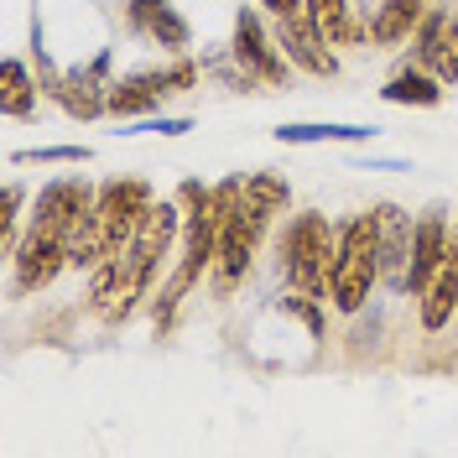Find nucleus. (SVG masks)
<instances>
[{
	"label": "nucleus",
	"mask_w": 458,
	"mask_h": 458,
	"mask_svg": "<svg viewBox=\"0 0 458 458\" xmlns=\"http://www.w3.org/2000/svg\"><path fill=\"white\" fill-rule=\"evenodd\" d=\"M292 199V188H286L282 177H271V172H256V177H245V199L234 203V214L225 219L219 229V250H214V292L229 297L234 282L250 271V256H256L260 234L271 225V214L286 208Z\"/></svg>",
	"instance_id": "obj_1"
},
{
	"label": "nucleus",
	"mask_w": 458,
	"mask_h": 458,
	"mask_svg": "<svg viewBox=\"0 0 458 458\" xmlns=\"http://www.w3.org/2000/svg\"><path fill=\"white\" fill-rule=\"evenodd\" d=\"M334 260H339V229L328 225L323 214H297V219L286 225L282 271L302 297H323V292H328Z\"/></svg>",
	"instance_id": "obj_2"
},
{
	"label": "nucleus",
	"mask_w": 458,
	"mask_h": 458,
	"mask_svg": "<svg viewBox=\"0 0 458 458\" xmlns=\"http://www.w3.org/2000/svg\"><path fill=\"white\" fill-rule=\"evenodd\" d=\"M380 282V240H375V214H360L339 229V260L328 276V297L339 313H360L370 286Z\"/></svg>",
	"instance_id": "obj_3"
},
{
	"label": "nucleus",
	"mask_w": 458,
	"mask_h": 458,
	"mask_svg": "<svg viewBox=\"0 0 458 458\" xmlns=\"http://www.w3.org/2000/svg\"><path fill=\"white\" fill-rule=\"evenodd\" d=\"M94 188H89L84 177H57L47 182L42 193H37V214H31V234H47V240H73V229L84 225L89 214H94Z\"/></svg>",
	"instance_id": "obj_4"
},
{
	"label": "nucleus",
	"mask_w": 458,
	"mask_h": 458,
	"mask_svg": "<svg viewBox=\"0 0 458 458\" xmlns=\"http://www.w3.org/2000/svg\"><path fill=\"white\" fill-rule=\"evenodd\" d=\"M146 282H151V276L136 266L131 250L110 256L105 266H94V313L105 318V323H120V318L136 308V297L146 292Z\"/></svg>",
	"instance_id": "obj_5"
},
{
	"label": "nucleus",
	"mask_w": 458,
	"mask_h": 458,
	"mask_svg": "<svg viewBox=\"0 0 458 458\" xmlns=\"http://www.w3.org/2000/svg\"><path fill=\"white\" fill-rule=\"evenodd\" d=\"M193 79H199L193 63H177V68H162V73H136V79H125V84L110 89V110L114 114H146V110H157L162 99L182 94Z\"/></svg>",
	"instance_id": "obj_6"
},
{
	"label": "nucleus",
	"mask_w": 458,
	"mask_h": 458,
	"mask_svg": "<svg viewBox=\"0 0 458 458\" xmlns=\"http://www.w3.org/2000/svg\"><path fill=\"white\" fill-rule=\"evenodd\" d=\"M375 240H380V276L391 286L406 292V276H411V219L401 214L396 203H375Z\"/></svg>",
	"instance_id": "obj_7"
},
{
	"label": "nucleus",
	"mask_w": 458,
	"mask_h": 458,
	"mask_svg": "<svg viewBox=\"0 0 458 458\" xmlns=\"http://www.w3.org/2000/svg\"><path fill=\"white\" fill-rule=\"evenodd\" d=\"M448 245H454V234H448L443 208H428V214L417 219V234H411V276H406V292H411V297L428 292V282L437 276V266L448 256Z\"/></svg>",
	"instance_id": "obj_8"
},
{
	"label": "nucleus",
	"mask_w": 458,
	"mask_h": 458,
	"mask_svg": "<svg viewBox=\"0 0 458 458\" xmlns=\"http://www.w3.org/2000/svg\"><path fill=\"white\" fill-rule=\"evenodd\" d=\"M417 57L422 68H432V79L458 84V16L454 11H432L417 27Z\"/></svg>",
	"instance_id": "obj_9"
},
{
	"label": "nucleus",
	"mask_w": 458,
	"mask_h": 458,
	"mask_svg": "<svg viewBox=\"0 0 458 458\" xmlns=\"http://www.w3.org/2000/svg\"><path fill=\"white\" fill-rule=\"evenodd\" d=\"M182 234V219H177V203H151L146 208V219L136 225V234H131V256H136V266H141L146 276L162 266V256L172 250V240Z\"/></svg>",
	"instance_id": "obj_10"
},
{
	"label": "nucleus",
	"mask_w": 458,
	"mask_h": 458,
	"mask_svg": "<svg viewBox=\"0 0 458 458\" xmlns=\"http://www.w3.org/2000/svg\"><path fill=\"white\" fill-rule=\"evenodd\" d=\"M234 57L245 63V73H256V79H266V84H282V79H286V63H292V57H276V47L266 42L260 16L250 11V5L234 16Z\"/></svg>",
	"instance_id": "obj_11"
},
{
	"label": "nucleus",
	"mask_w": 458,
	"mask_h": 458,
	"mask_svg": "<svg viewBox=\"0 0 458 458\" xmlns=\"http://www.w3.org/2000/svg\"><path fill=\"white\" fill-rule=\"evenodd\" d=\"M68 260V245L63 240H47V234H27V245L16 250V292H42L53 282Z\"/></svg>",
	"instance_id": "obj_12"
},
{
	"label": "nucleus",
	"mask_w": 458,
	"mask_h": 458,
	"mask_svg": "<svg viewBox=\"0 0 458 458\" xmlns=\"http://www.w3.org/2000/svg\"><path fill=\"white\" fill-rule=\"evenodd\" d=\"M282 47H286V57H292L297 68H308V73H318V79H334V73H339L334 53H323L328 42L318 37V27L308 21V11L292 16V21H282Z\"/></svg>",
	"instance_id": "obj_13"
},
{
	"label": "nucleus",
	"mask_w": 458,
	"mask_h": 458,
	"mask_svg": "<svg viewBox=\"0 0 458 458\" xmlns=\"http://www.w3.org/2000/svg\"><path fill=\"white\" fill-rule=\"evenodd\" d=\"M454 308H458V234H454V245H448V256H443V266H437V276L422 292V328L437 334L454 318Z\"/></svg>",
	"instance_id": "obj_14"
},
{
	"label": "nucleus",
	"mask_w": 458,
	"mask_h": 458,
	"mask_svg": "<svg viewBox=\"0 0 458 458\" xmlns=\"http://www.w3.org/2000/svg\"><path fill=\"white\" fill-rule=\"evenodd\" d=\"M131 27L151 37V42H162V47H188V27H182V16L172 11V0H131Z\"/></svg>",
	"instance_id": "obj_15"
},
{
	"label": "nucleus",
	"mask_w": 458,
	"mask_h": 458,
	"mask_svg": "<svg viewBox=\"0 0 458 458\" xmlns=\"http://www.w3.org/2000/svg\"><path fill=\"white\" fill-rule=\"evenodd\" d=\"M422 16H428V0H386L370 21V42L396 47V42H406L411 31L422 27Z\"/></svg>",
	"instance_id": "obj_16"
},
{
	"label": "nucleus",
	"mask_w": 458,
	"mask_h": 458,
	"mask_svg": "<svg viewBox=\"0 0 458 458\" xmlns=\"http://www.w3.org/2000/svg\"><path fill=\"white\" fill-rule=\"evenodd\" d=\"M308 21L318 27V37L328 42V47H339V42H360L370 27H360L354 16H349V0H308Z\"/></svg>",
	"instance_id": "obj_17"
},
{
	"label": "nucleus",
	"mask_w": 458,
	"mask_h": 458,
	"mask_svg": "<svg viewBox=\"0 0 458 458\" xmlns=\"http://www.w3.org/2000/svg\"><path fill=\"white\" fill-rule=\"evenodd\" d=\"M99 68H105V63H94V73H79V79H63V84H57V99L68 105V114L94 120L99 110H110V89H94Z\"/></svg>",
	"instance_id": "obj_18"
},
{
	"label": "nucleus",
	"mask_w": 458,
	"mask_h": 458,
	"mask_svg": "<svg viewBox=\"0 0 458 458\" xmlns=\"http://www.w3.org/2000/svg\"><path fill=\"white\" fill-rule=\"evenodd\" d=\"M437 84H443V79H428V73L406 68V73H396V79L380 89V94H386L391 105H422V110H432V105L443 99V89H437Z\"/></svg>",
	"instance_id": "obj_19"
},
{
	"label": "nucleus",
	"mask_w": 458,
	"mask_h": 458,
	"mask_svg": "<svg viewBox=\"0 0 458 458\" xmlns=\"http://www.w3.org/2000/svg\"><path fill=\"white\" fill-rule=\"evenodd\" d=\"M0 79H5V94H0V105L5 114H31V84H27V68L11 57L5 68H0Z\"/></svg>",
	"instance_id": "obj_20"
},
{
	"label": "nucleus",
	"mask_w": 458,
	"mask_h": 458,
	"mask_svg": "<svg viewBox=\"0 0 458 458\" xmlns=\"http://www.w3.org/2000/svg\"><path fill=\"white\" fill-rule=\"evenodd\" d=\"M276 136L282 141H360L370 131H360V125H282Z\"/></svg>",
	"instance_id": "obj_21"
},
{
	"label": "nucleus",
	"mask_w": 458,
	"mask_h": 458,
	"mask_svg": "<svg viewBox=\"0 0 458 458\" xmlns=\"http://www.w3.org/2000/svg\"><path fill=\"white\" fill-rule=\"evenodd\" d=\"M16 162H89L84 146H47V151H21Z\"/></svg>",
	"instance_id": "obj_22"
},
{
	"label": "nucleus",
	"mask_w": 458,
	"mask_h": 458,
	"mask_svg": "<svg viewBox=\"0 0 458 458\" xmlns=\"http://www.w3.org/2000/svg\"><path fill=\"white\" fill-rule=\"evenodd\" d=\"M260 5H266L276 21H292V16H302V11H308V0H260Z\"/></svg>",
	"instance_id": "obj_23"
}]
</instances>
